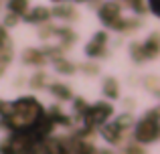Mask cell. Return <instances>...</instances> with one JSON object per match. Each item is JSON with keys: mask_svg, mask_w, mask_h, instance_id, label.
<instances>
[{"mask_svg": "<svg viewBox=\"0 0 160 154\" xmlns=\"http://www.w3.org/2000/svg\"><path fill=\"white\" fill-rule=\"evenodd\" d=\"M136 136L140 142H152L158 136V124H156V112H150L148 118H144L140 124H138Z\"/></svg>", "mask_w": 160, "mask_h": 154, "instance_id": "1", "label": "cell"}, {"mask_svg": "<svg viewBox=\"0 0 160 154\" xmlns=\"http://www.w3.org/2000/svg\"><path fill=\"white\" fill-rule=\"evenodd\" d=\"M112 114V107L108 106V103H98V106H93V107H87V112H85V122L89 124V126H98V124H102V122H106V118Z\"/></svg>", "mask_w": 160, "mask_h": 154, "instance_id": "2", "label": "cell"}, {"mask_svg": "<svg viewBox=\"0 0 160 154\" xmlns=\"http://www.w3.org/2000/svg\"><path fill=\"white\" fill-rule=\"evenodd\" d=\"M106 39H108L106 32H99L98 39H93V41H91V45L87 47V53H89V55H99L102 49H103V41H106Z\"/></svg>", "mask_w": 160, "mask_h": 154, "instance_id": "3", "label": "cell"}, {"mask_svg": "<svg viewBox=\"0 0 160 154\" xmlns=\"http://www.w3.org/2000/svg\"><path fill=\"white\" fill-rule=\"evenodd\" d=\"M24 59H27L28 63H43L45 55L39 53V51H27V53H24Z\"/></svg>", "mask_w": 160, "mask_h": 154, "instance_id": "4", "label": "cell"}, {"mask_svg": "<svg viewBox=\"0 0 160 154\" xmlns=\"http://www.w3.org/2000/svg\"><path fill=\"white\" fill-rule=\"evenodd\" d=\"M103 89H106L108 95L116 97V95H118V83L113 81V79H106V85H103Z\"/></svg>", "mask_w": 160, "mask_h": 154, "instance_id": "5", "label": "cell"}, {"mask_svg": "<svg viewBox=\"0 0 160 154\" xmlns=\"http://www.w3.org/2000/svg\"><path fill=\"white\" fill-rule=\"evenodd\" d=\"M51 89L55 91V95H59V97H63V99H67V97H71V93H69V87H65V85H53Z\"/></svg>", "mask_w": 160, "mask_h": 154, "instance_id": "6", "label": "cell"}, {"mask_svg": "<svg viewBox=\"0 0 160 154\" xmlns=\"http://www.w3.org/2000/svg\"><path fill=\"white\" fill-rule=\"evenodd\" d=\"M12 22H16V14H10L6 18V24H12Z\"/></svg>", "mask_w": 160, "mask_h": 154, "instance_id": "7", "label": "cell"}]
</instances>
